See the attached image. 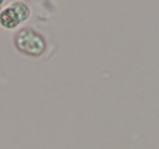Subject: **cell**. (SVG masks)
I'll list each match as a JSON object with an SVG mask.
<instances>
[{"label":"cell","instance_id":"obj_1","mask_svg":"<svg viewBox=\"0 0 159 149\" xmlns=\"http://www.w3.org/2000/svg\"><path fill=\"white\" fill-rule=\"evenodd\" d=\"M13 42L17 51L27 56L38 57L46 48L43 37L30 28H23L17 31L14 35Z\"/></svg>","mask_w":159,"mask_h":149},{"label":"cell","instance_id":"obj_2","mask_svg":"<svg viewBox=\"0 0 159 149\" xmlns=\"http://www.w3.org/2000/svg\"><path fill=\"white\" fill-rule=\"evenodd\" d=\"M30 9L26 3L15 1L0 11V26L6 29H15L28 20Z\"/></svg>","mask_w":159,"mask_h":149},{"label":"cell","instance_id":"obj_3","mask_svg":"<svg viewBox=\"0 0 159 149\" xmlns=\"http://www.w3.org/2000/svg\"><path fill=\"white\" fill-rule=\"evenodd\" d=\"M5 1H6V0H0V11L2 9V6L3 4H4Z\"/></svg>","mask_w":159,"mask_h":149}]
</instances>
